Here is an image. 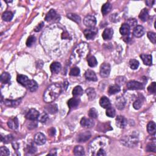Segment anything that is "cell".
Wrapping results in <instances>:
<instances>
[{
    "label": "cell",
    "instance_id": "cell-28",
    "mask_svg": "<svg viewBox=\"0 0 156 156\" xmlns=\"http://www.w3.org/2000/svg\"><path fill=\"white\" fill-rule=\"evenodd\" d=\"M139 18L142 22H145L149 18V12L147 9H143L139 14Z\"/></svg>",
    "mask_w": 156,
    "mask_h": 156
},
{
    "label": "cell",
    "instance_id": "cell-5",
    "mask_svg": "<svg viewBox=\"0 0 156 156\" xmlns=\"http://www.w3.org/2000/svg\"><path fill=\"white\" fill-rule=\"evenodd\" d=\"M60 18V15L57 14L56 10L54 9H51L48 12L46 17H45V20H46V21L49 22H57L59 21Z\"/></svg>",
    "mask_w": 156,
    "mask_h": 156
},
{
    "label": "cell",
    "instance_id": "cell-19",
    "mask_svg": "<svg viewBox=\"0 0 156 156\" xmlns=\"http://www.w3.org/2000/svg\"><path fill=\"white\" fill-rule=\"evenodd\" d=\"M79 102H80V100L79 99V98H73L68 101L67 104H68V107L70 109H75V108L77 107L78 106H79Z\"/></svg>",
    "mask_w": 156,
    "mask_h": 156
},
{
    "label": "cell",
    "instance_id": "cell-35",
    "mask_svg": "<svg viewBox=\"0 0 156 156\" xmlns=\"http://www.w3.org/2000/svg\"><path fill=\"white\" fill-rule=\"evenodd\" d=\"M14 15L12 14V12L10 11H6L4 12L2 15V18L5 22H10L13 18Z\"/></svg>",
    "mask_w": 156,
    "mask_h": 156
},
{
    "label": "cell",
    "instance_id": "cell-14",
    "mask_svg": "<svg viewBox=\"0 0 156 156\" xmlns=\"http://www.w3.org/2000/svg\"><path fill=\"white\" fill-rule=\"evenodd\" d=\"M90 137H91V133L89 131H85L78 135L77 140L78 142H85L88 140Z\"/></svg>",
    "mask_w": 156,
    "mask_h": 156
},
{
    "label": "cell",
    "instance_id": "cell-30",
    "mask_svg": "<svg viewBox=\"0 0 156 156\" xmlns=\"http://www.w3.org/2000/svg\"><path fill=\"white\" fill-rule=\"evenodd\" d=\"M85 93L88 98L89 100L92 101L95 99L96 98V92L95 90L93 88H88L85 90Z\"/></svg>",
    "mask_w": 156,
    "mask_h": 156
},
{
    "label": "cell",
    "instance_id": "cell-37",
    "mask_svg": "<svg viewBox=\"0 0 156 156\" xmlns=\"http://www.w3.org/2000/svg\"><path fill=\"white\" fill-rule=\"evenodd\" d=\"M74 154L75 155H85L84 149L81 146H76L74 149Z\"/></svg>",
    "mask_w": 156,
    "mask_h": 156
},
{
    "label": "cell",
    "instance_id": "cell-18",
    "mask_svg": "<svg viewBox=\"0 0 156 156\" xmlns=\"http://www.w3.org/2000/svg\"><path fill=\"white\" fill-rule=\"evenodd\" d=\"M7 125L9 128L13 130H16L18 128V120L17 117L10 119L7 122Z\"/></svg>",
    "mask_w": 156,
    "mask_h": 156
},
{
    "label": "cell",
    "instance_id": "cell-52",
    "mask_svg": "<svg viewBox=\"0 0 156 156\" xmlns=\"http://www.w3.org/2000/svg\"><path fill=\"white\" fill-rule=\"evenodd\" d=\"M155 90H156V84L155 82H153V83H151V84L147 87V90L148 92L154 94L155 93Z\"/></svg>",
    "mask_w": 156,
    "mask_h": 156
},
{
    "label": "cell",
    "instance_id": "cell-25",
    "mask_svg": "<svg viewBox=\"0 0 156 156\" xmlns=\"http://www.w3.org/2000/svg\"><path fill=\"white\" fill-rule=\"evenodd\" d=\"M100 106L104 109H107L110 106V102L108 98L106 96H102L100 101Z\"/></svg>",
    "mask_w": 156,
    "mask_h": 156
},
{
    "label": "cell",
    "instance_id": "cell-26",
    "mask_svg": "<svg viewBox=\"0 0 156 156\" xmlns=\"http://www.w3.org/2000/svg\"><path fill=\"white\" fill-rule=\"evenodd\" d=\"M115 104L118 109L123 110L126 105V100L123 97H119L117 99Z\"/></svg>",
    "mask_w": 156,
    "mask_h": 156
},
{
    "label": "cell",
    "instance_id": "cell-32",
    "mask_svg": "<svg viewBox=\"0 0 156 156\" xmlns=\"http://www.w3.org/2000/svg\"><path fill=\"white\" fill-rule=\"evenodd\" d=\"M22 99H18L17 100H5V104L9 107H16L19 105L21 102Z\"/></svg>",
    "mask_w": 156,
    "mask_h": 156
},
{
    "label": "cell",
    "instance_id": "cell-22",
    "mask_svg": "<svg viewBox=\"0 0 156 156\" xmlns=\"http://www.w3.org/2000/svg\"><path fill=\"white\" fill-rule=\"evenodd\" d=\"M140 57L145 65H149V66H150V65H151L152 64H153V60H152L151 55L143 54L140 55Z\"/></svg>",
    "mask_w": 156,
    "mask_h": 156
},
{
    "label": "cell",
    "instance_id": "cell-50",
    "mask_svg": "<svg viewBox=\"0 0 156 156\" xmlns=\"http://www.w3.org/2000/svg\"><path fill=\"white\" fill-rule=\"evenodd\" d=\"M146 151L147 152H154V153H155L156 147H155V143H151L147 145L146 146Z\"/></svg>",
    "mask_w": 156,
    "mask_h": 156
},
{
    "label": "cell",
    "instance_id": "cell-1",
    "mask_svg": "<svg viewBox=\"0 0 156 156\" xmlns=\"http://www.w3.org/2000/svg\"><path fill=\"white\" fill-rule=\"evenodd\" d=\"M62 91V87L59 84H53L45 90L43 95L44 101L50 103L55 101Z\"/></svg>",
    "mask_w": 156,
    "mask_h": 156
},
{
    "label": "cell",
    "instance_id": "cell-33",
    "mask_svg": "<svg viewBox=\"0 0 156 156\" xmlns=\"http://www.w3.org/2000/svg\"><path fill=\"white\" fill-rule=\"evenodd\" d=\"M10 78L11 76L10 75V74L5 72L3 73L1 75L0 80H1V82L3 84H8L9 83V82L10 81Z\"/></svg>",
    "mask_w": 156,
    "mask_h": 156
},
{
    "label": "cell",
    "instance_id": "cell-58",
    "mask_svg": "<svg viewBox=\"0 0 156 156\" xmlns=\"http://www.w3.org/2000/svg\"><path fill=\"white\" fill-rule=\"evenodd\" d=\"M13 147H14V148L15 149H18V145L17 144V143H15V145L13 143Z\"/></svg>",
    "mask_w": 156,
    "mask_h": 156
},
{
    "label": "cell",
    "instance_id": "cell-57",
    "mask_svg": "<svg viewBox=\"0 0 156 156\" xmlns=\"http://www.w3.org/2000/svg\"><path fill=\"white\" fill-rule=\"evenodd\" d=\"M154 3H155V1H146V3L147 4V5L148 6H152L154 5Z\"/></svg>",
    "mask_w": 156,
    "mask_h": 156
},
{
    "label": "cell",
    "instance_id": "cell-23",
    "mask_svg": "<svg viewBox=\"0 0 156 156\" xmlns=\"http://www.w3.org/2000/svg\"><path fill=\"white\" fill-rule=\"evenodd\" d=\"M29 91L34 92L38 88V84L34 80H30L26 87Z\"/></svg>",
    "mask_w": 156,
    "mask_h": 156
},
{
    "label": "cell",
    "instance_id": "cell-11",
    "mask_svg": "<svg viewBox=\"0 0 156 156\" xmlns=\"http://www.w3.org/2000/svg\"><path fill=\"white\" fill-rule=\"evenodd\" d=\"M46 141H47L46 137H45V135L39 132L35 135L34 142L37 145H43L45 143H46Z\"/></svg>",
    "mask_w": 156,
    "mask_h": 156
},
{
    "label": "cell",
    "instance_id": "cell-12",
    "mask_svg": "<svg viewBox=\"0 0 156 156\" xmlns=\"http://www.w3.org/2000/svg\"><path fill=\"white\" fill-rule=\"evenodd\" d=\"M128 125L127 119L123 116L118 115L116 118V125L120 128H125Z\"/></svg>",
    "mask_w": 156,
    "mask_h": 156
},
{
    "label": "cell",
    "instance_id": "cell-54",
    "mask_svg": "<svg viewBox=\"0 0 156 156\" xmlns=\"http://www.w3.org/2000/svg\"><path fill=\"white\" fill-rule=\"evenodd\" d=\"M141 106H142V101L140 100H136L134 102V104H133L134 108L135 109H136V110H138V109H140Z\"/></svg>",
    "mask_w": 156,
    "mask_h": 156
},
{
    "label": "cell",
    "instance_id": "cell-43",
    "mask_svg": "<svg viewBox=\"0 0 156 156\" xmlns=\"http://www.w3.org/2000/svg\"><path fill=\"white\" fill-rule=\"evenodd\" d=\"M88 116L92 119L96 118L98 116L97 110L95 108L90 109L88 111Z\"/></svg>",
    "mask_w": 156,
    "mask_h": 156
},
{
    "label": "cell",
    "instance_id": "cell-17",
    "mask_svg": "<svg viewBox=\"0 0 156 156\" xmlns=\"http://www.w3.org/2000/svg\"><path fill=\"white\" fill-rule=\"evenodd\" d=\"M113 34V30L112 28H106V29H104L103 33H102V37L104 40H109L112 38Z\"/></svg>",
    "mask_w": 156,
    "mask_h": 156
},
{
    "label": "cell",
    "instance_id": "cell-51",
    "mask_svg": "<svg viewBox=\"0 0 156 156\" xmlns=\"http://www.w3.org/2000/svg\"><path fill=\"white\" fill-rule=\"evenodd\" d=\"M0 155H9L10 152L6 147L2 146L0 148Z\"/></svg>",
    "mask_w": 156,
    "mask_h": 156
},
{
    "label": "cell",
    "instance_id": "cell-49",
    "mask_svg": "<svg viewBox=\"0 0 156 156\" xmlns=\"http://www.w3.org/2000/svg\"><path fill=\"white\" fill-rule=\"evenodd\" d=\"M127 24H128V26L130 28H134L135 26H137V20L135 18H130L128 21H127Z\"/></svg>",
    "mask_w": 156,
    "mask_h": 156
},
{
    "label": "cell",
    "instance_id": "cell-3",
    "mask_svg": "<svg viewBox=\"0 0 156 156\" xmlns=\"http://www.w3.org/2000/svg\"><path fill=\"white\" fill-rule=\"evenodd\" d=\"M109 139L104 137H100L95 138L90 143L89 151L91 152L92 155H96L98 151L105 147L109 144Z\"/></svg>",
    "mask_w": 156,
    "mask_h": 156
},
{
    "label": "cell",
    "instance_id": "cell-40",
    "mask_svg": "<svg viewBox=\"0 0 156 156\" xmlns=\"http://www.w3.org/2000/svg\"><path fill=\"white\" fill-rule=\"evenodd\" d=\"M115 110L111 106H110L106 110V115L109 117L113 118L115 116Z\"/></svg>",
    "mask_w": 156,
    "mask_h": 156
},
{
    "label": "cell",
    "instance_id": "cell-13",
    "mask_svg": "<svg viewBox=\"0 0 156 156\" xmlns=\"http://www.w3.org/2000/svg\"><path fill=\"white\" fill-rule=\"evenodd\" d=\"M81 125L84 127V128H91L95 125V123H94V121L92 119L83 117L81 120Z\"/></svg>",
    "mask_w": 156,
    "mask_h": 156
},
{
    "label": "cell",
    "instance_id": "cell-39",
    "mask_svg": "<svg viewBox=\"0 0 156 156\" xmlns=\"http://www.w3.org/2000/svg\"><path fill=\"white\" fill-rule=\"evenodd\" d=\"M87 62H88V64L90 67H95L98 64V61L95 58V57L92 56H89L88 57Z\"/></svg>",
    "mask_w": 156,
    "mask_h": 156
},
{
    "label": "cell",
    "instance_id": "cell-38",
    "mask_svg": "<svg viewBox=\"0 0 156 156\" xmlns=\"http://www.w3.org/2000/svg\"><path fill=\"white\" fill-rule=\"evenodd\" d=\"M67 17L70 19L72 21L75 22L77 23H80L81 22V18L79 15H77L75 14H73V13H69L67 14Z\"/></svg>",
    "mask_w": 156,
    "mask_h": 156
},
{
    "label": "cell",
    "instance_id": "cell-7",
    "mask_svg": "<svg viewBox=\"0 0 156 156\" xmlns=\"http://www.w3.org/2000/svg\"><path fill=\"white\" fill-rule=\"evenodd\" d=\"M111 67L109 64L104 63L101 65L100 67V75L102 77H107L110 75Z\"/></svg>",
    "mask_w": 156,
    "mask_h": 156
},
{
    "label": "cell",
    "instance_id": "cell-16",
    "mask_svg": "<svg viewBox=\"0 0 156 156\" xmlns=\"http://www.w3.org/2000/svg\"><path fill=\"white\" fill-rule=\"evenodd\" d=\"M85 77L86 79L90 81H97L98 78L95 73L91 69H88L85 73Z\"/></svg>",
    "mask_w": 156,
    "mask_h": 156
},
{
    "label": "cell",
    "instance_id": "cell-27",
    "mask_svg": "<svg viewBox=\"0 0 156 156\" xmlns=\"http://www.w3.org/2000/svg\"><path fill=\"white\" fill-rule=\"evenodd\" d=\"M120 90H121V88L120 86L117 84H115V85L110 86L108 90V93L110 95H112L118 93Z\"/></svg>",
    "mask_w": 156,
    "mask_h": 156
},
{
    "label": "cell",
    "instance_id": "cell-41",
    "mask_svg": "<svg viewBox=\"0 0 156 156\" xmlns=\"http://www.w3.org/2000/svg\"><path fill=\"white\" fill-rule=\"evenodd\" d=\"M26 150L29 154H34L37 151V147L34 145V143H31L29 145L27 146Z\"/></svg>",
    "mask_w": 156,
    "mask_h": 156
},
{
    "label": "cell",
    "instance_id": "cell-42",
    "mask_svg": "<svg viewBox=\"0 0 156 156\" xmlns=\"http://www.w3.org/2000/svg\"><path fill=\"white\" fill-rule=\"evenodd\" d=\"M129 66L131 69H136L139 66V62L135 59H131L129 61Z\"/></svg>",
    "mask_w": 156,
    "mask_h": 156
},
{
    "label": "cell",
    "instance_id": "cell-29",
    "mask_svg": "<svg viewBox=\"0 0 156 156\" xmlns=\"http://www.w3.org/2000/svg\"><path fill=\"white\" fill-rule=\"evenodd\" d=\"M130 27L128 26V24L126 23H124L122 24L120 29V32L121 35H128L130 34Z\"/></svg>",
    "mask_w": 156,
    "mask_h": 156
},
{
    "label": "cell",
    "instance_id": "cell-47",
    "mask_svg": "<svg viewBox=\"0 0 156 156\" xmlns=\"http://www.w3.org/2000/svg\"><path fill=\"white\" fill-rule=\"evenodd\" d=\"M147 37L149 39L151 42L155 44L156 43V36H155V33L153 32H148L147 34Z\"/></svg>",
    "mask_w": 156,
    "mask_h": 156
},
{
    "label": "cell",
    "instance_id": "cell-6",
    "mask_svg": "<svg viewBox=\"0 0 156 156\" xmlns=\"http://www.w3.org/2000/svg\"><path fill=\"white\" fill-rule=\"evenodd\" d=\"M98 29L96 28H88V29L84 31V34L86 39L88 40H92L95 39L96 35L98 34Z\"/></svg>",
    "mask_w": 156,
    "mask_h": 156
},
{
    "label": "cell",
    "instance_id": "cell-36",
    "mask_svg": "<svg viewBox=\"0 0 156 156\" xmlns=\"http://www.w3.org/2000/svg\"><path fill=\"white\" fill-rule=\"evenodd\" d=\"M73 95L76 97V96H81L83 94V89L81 86H76L74 89L73 90Z\"/></svg>",
    "mask_w": 156,
    "mask_h": 156
},
{
    "label": "cell",
    "instance_id": "cell-10",
    "mask_svg": "<svg viewBox=\"0 0 156 156\" xmlns=\"http://www.w3.org/2000/svg\"><path fill=\"white\" fill-rule=\"evenodd\" d=\"M39 112L34 109H31L27 112L26 115V118L29 120L34 121L37 120L39 116Z\"/></svg>",
    "mask_w": 156,
    "mask_h": 156
},
{
    "label": "cell",
    "instance_id": "cell-24",
    "mask_svg": "<svg viewBox=\"0 0 156 156\" xmlns=\"http://www.w3.org/2000/svg\"><path fill=\"white\" fill-rule=\"evenodd\" d=\"M147 130L150 135H155L156 132V125L154 121H150L147 125Z\"/></svg>",
    "mask_w": 156,
    "mask_h": 156
},
{
    "label": "cell",
    "instance_id": "cell-4",
    "mask_svg": "<svg viewBox=\"0 0 156 156\" xmlns=\"http://www.w3.org/2000/svg\"><path fill=\"white\" fill-rule=\"evenodd\" d=\"M121 143L123 145L128 147H134L138 143V138L133 135L124 137L121 140Z\"/></svg>",
    "mask_w": 156,
    "mask_h": 156
},
{
    "label": "cell",
    "instance_id": "cell-46",
    "mask_svg": "<svg viewBox=\"0 0 156 156\" xmlns=\"http://www.w3.org/2000/svg\"><path fill=\"white\" fill-rule=\"evenodd\" d=\"M35 42V37L33 35H31L28 37L26 44L27 45V47H31L34 44Z\"/></svg>",
    "mask_w": 156,
    "mask_h": 156
},
{
    "label": "cell",
    "instance_id": "cell-44",
    "mask_svg": "<svg viewBox=\"0 0 156 156\" xmlns=\"http://www.w3.org/2000/svg\"><path fill=\"white\" fill-rule=\"evenodd\" d=\"M48 118V116L47 113L45 112H43L42 113L39 115L37 120L40 123H45L47 121Z\"/></svg>",
    "mask_w": 156,
    "mask_h": 156
},
{
    "label": "cell",
    "instance_id": "cell-53",
    "mask_svg": "<svg viewBox=\"0 0 156 156\" xmlns=\"http://www.w3.org/2000/svg\"><path fill=\"white\" fill-rule=\"evenodd\" d=\"M125 82H126V79H125V78L124 77L120 76V77H117V79H116V83L119 86H120V85H123V84H124V83H125Z\"/></svg>",
    "mask_w": 156,
    "mask_h": 156
},
{
    "label": "cell",
    "instance_id": "cell-48",
    "mask_svg": "<svg viewBox=\"0 0 156 156\" xmlns=\"http://www.w3.org/2000/svg\"><path fill=\"white\" fill-rule=\"evenodd\" d=\"M80 74V69L77 67H74L71 69L69 75L73 76H77Z\"/></svg>",
    "mask_w": 156,
    "mask_h": 156
},
{
    "label": "cell",
    "instance_id": "cell-45",
    "mask_svg": "<svg viewBox=\"0 0 156 156\" xmlns=\"http://www.w3.org/2000/svg\"><path fill=\"white\" fill-rule=\"evenodd\" d=\"M13 139H14V137L12 135H6V136H5L4 137L2 136V135L1 136V142H3L5 143H9L13 140Z\"/></svg>",
    "mask_w": 156,
    "mask_h": 156
},
{
    "label": "cell",
    "instance_id": "cell-9",
    "mask_svg": "<svg viewBox=\"0 0 156 156\" xmlns=\"http://www.w3.org/2000/svg\"><path fill=\"white\" fill-rule=\"evenodd\" d=\"M84 23L88 28H94L96 24V19L93 15H87L84 19Z\"/></svg>",
    "mask_w": 156,
    "mask_h": 156
},
{
    "label": "cell",
    "instance_id": "cell-56",
    "mask_svg": "<svg viewBox=\"0 0 156 156\" xmlns=\"http://www.w3.org/2000/svg\"><path fill=\"white\" fill-rule=\"evenodd\" d=\"M48 134H50V135H51V136H53V135H54L55 134H56V130L54 128H51L50 130H49L48 131Z\"/></svg>",
    "mask_w": 156,
    "mask_h": 156
},
{
    "label": "cell",
    "instance_id": "cell-31",
    "mask_svg": "<svg viewBox=\"0 0 156 156\" xmlns=\"http://www.w3.org/2000/svg\"><path fill=\"white\" fill-rule=\"evenodd\" d=\"M112 9V5L109 2H107L104 5L102 6L101 8V12L102 14L104 15H106L107 14H109Z\"/></svg>",
    "mask_w": 156,
    "mask_h": 156
},
{
    "label": "cell",
    "instance_id": "cell-34",
    "mask_svg": "<svg viewBox=\"0 0 156 156\" xmlns=\"http://www.w3.org/2000/svg\"><path fill=\"white\" fill-rule=\"evenodd\" d=\"M45 109L47 112H48L51 114H54L57 112L58 111V108H57V106L55 104H50L48 106H46Z\"/></svg>",
    "mask_w": 156,
    "mask_h": 156
},
{
    "label": "cell",
    "instance_id": "cell-8",
    "mask_svg": "<svg viewBox=\"0 0 156 156\" xmlns=\"http://www.w3.org/2000/svg\"><path fill=\"white\" fill-rule=\"evenodd\" d=\"M127 87L129 90H143L144 88V85L140 82L130 81L127 83Z\"/></svg>",
    "mask_w": 156,
    "mask_h": 156
},
{
    "label": "cell",
    "instance_id": "cell-15",
    "mask_svg": "<svg viewBox=\"0 0 156 156\" xmlns=\"http://www.w3.org/2000/svg\"><path fill=\"white\" fill-rule=\"evenodd\" d=\"M145 34V29L142 26L138 25L136 27H135L134 31H133V34L135 37H136L137 38H140L142 37Z\"/></svg>",
    "mask_w": 156,
    "mask_h": 156
},
{
    "label": "cell",
    "instance_id": "cell-21",
    "mask_svg": "<svg viewBox=\"0 0 156 156\" xmlns=\"http://www.w3.org/2000/svg\"><path fill=\"white\" fill-rule=\"evenodd\" d=\"M61 65L60 63L54 62L50 65V69L53 74L59 73L61 69Z\"/></svg>",
    "mask_w": 156,
    "mask_h": 156
},
{
    "label": "cell",
    "instance_id": "cell-20",
    "mask_svg": "<svg viewBox=\"0 0 156 156\" xmlns=\"http://www.w3.org/2000/svg\"><path fill=\"white\" fill-rule=\"evenodd\" d=\"M17 80L18 83L24 86V87H26L28 84L29 83V81H30L28 79V77L26 76L23 75H18Z\"/></svg>",
    "mask_w": 156,
    "mask_h": 156
},
{
    "label": "cell",
    "instance_id": "cell-2",
    "mask_svg": "<svg viewBox=\"0 0 156 156\" xmlns=\"http://www.w3.org/2000/svg\"><path fill=\"white\" fill-rule=\"evenodd\" d=\"M88 45L87 43H81L74 49L71 56V62L73 64H76L88 54Z\"/></svg>",
    "mask_w": 156,
    "mask_h": 156
},
{
    "label": "cell",
    "instance_id": "cell-55",
    "mask_svg": "<svg viewBox=\"0 0 156 156\" xmlns=\"http://www.w3.org/2000/svg\"><path fill=\"white\" fill-rule=\"evenodd\" d=\"M43 26H44V23H43V22H41V23L39 24L38 26H37L35 27L34 31H35V32H39V31H40L43 28Z\"/></svg>",
    "mask_w": 156,
    "mask_h": 156
}]
</instances>
